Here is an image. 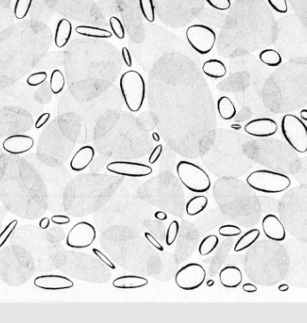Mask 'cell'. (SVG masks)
<instances>
[{"label":"cell","instance_id":"1","mask_svg":"<svg viewBox=\"0 0 307 323\" xmlns=\"http://www.w3.org/2000/svg\"><path fill=\"white\" fill-rule=\"evenodd\" d=\"M119 87L125 105L131 112H138L146 98V83L142 75L136 70H128L119 80Z\"/></svg>","mask_w":307,"mask_h":323},{"label":"cell","instance_id":"2","mask_svg":"<svg viewBox=\"0 0 307 323\" xmlns=\"http://www.w3.org/2000/svg\"><path fill=\"white\" fill-rule=\"evenodd\" d=\"M249 187L264 194H279L286 191L291 186V180L280 172L269 170H258L246 178Z\"/></svg>","mask_w":307,"mask_h":323},{"label":"cell","instance_id":"3","mask_svg":"<svg viewBox=\"0 0 307 323\" xmlns=\"http://www.w3.org/2000/svg\"><path fill=\"white\" fill-rule=\"evenodd\" d=\"M180 182L193 193L207 192L211 187V180L202 168L187 161H180L176 166Z\"/></svg>","mask_w":307,"mask_h":323},{"label":"cell","instance_id":"4","mask_svg":"<svg viewBox=\"0 0 307 323\" xmlns=\"http://www.w3.org/2000/svg\"><path fill=\"white\" fill-rule=\"evenodd\" d=\"M281 131L287 143L298 153L307 152V126L293 114L285 115L281 120Z\"/></svg>","mask_w":307,"mask_h":323},{"label":"cell","instance_id":"5","mask_svg":"<svg viewBox=\"0 0 307 323\" xmlns=\"http://www.w3.org/2000/svg\"><path fill=\"white\" fill-rule=\"evenodd\" d=\"M185 35L190 46L201 55L209 54L213 49L217 41L216 33L204 25L189 26Z\"/></svg>","mask_w":307,"mask_h":323},{"label":"cell","instance_id":"6","mask_svg":"<svg viewBox=\"0 0 307 323\" xmlns=\"http://www.w3.org/2000/svg\"><path fill=\"white\" fill-rule=\"evenodd\" d=\"M206 275V270L201 264L192 262L178 270L175 275V283L182 290H195L202 286Z\"/></svg>","mask_w":307,"mask_h":323},{"label":"cell","instance_id":"7","mask_svg":"<svg viewBox=\"0 0 307 323\" xmlns=\"http://www.w3.org/2000/svg\"><path fill=\"white\" fill-rule=\"evenodd\" d=\"M96 239V230L87 222H79L70 229L66 238V244L72 249H86Z\"/></svg>","mask_w":307,"mask_h":323},{"label":"cell","instance_id":"8","mask_svg":"<svg viewBox=\"0 0 307 323\" xmlns=\"http://www.w3.org/2000/svg\"><path fill=\"white\" fill-rule=\"evenodd\" d=\"M107 170L111 173L131 178H143L153 172V169L149 165L125 161L110 163L107 165Z\"/></svg>","mask_w":307,"mask_h":323},{"label":"cell","instance_id":"9","mask_svg":"<svg viewBox=\"0 0 307 323\" xmlns=\"http://www.w3.org/2000/svg\"><path fill=\"white\" fill-rule=\"evenodd\" d=\"M34 286L43 290L57 291L70 289L74 283L70 278L60 275H43L35 278Z\"/></svg>","mask_w":307,"mask_h":323},{"label":"cell","instance_id":"10","mask_svg":"<svg viewBox=\"0 0 307 323\" xmlns=\"http://www.w3.org/2000/svg\"><path fill=\"white\" fill-rule=\"evenodd\" d=\"M34 140L30 136L15 134L8 137L2 144L5 151L11 155H21L33 148Z\"/></svg>","mask_w":307,"mask_h":323},{"label":"cell","instance_id":"11","mask_svg":"<svg viewBox=\"0 0 307 323\" xmlns=\"http://www.w3.org/2000/svg\"><path fill=\"white\" fill-rule=\"evenodd\" d=\"M244 131L253 137L268 138L276 134L278 131V124L274 119L269 118L255 119L246 124Z\"/></svg>","mask_w":307,"mask_h":323},{"label":"cell","instance_id":"12","mask_svg":"<svg viewBox=\"0 0 307 323\" xmlns=\"http://www.w3.org/2000/svg\"><path fill=\"white\" fill-rule=\"evenodd\" d=\"M262 230L268 239L274 241H283L286 239L287 233L282 222L273 214H269L263 217Z\"/></svg>","mask_w":307,"mask_h":323},{"label":"cell","instance_id":"13","mask_svg":"<svg viewBox=\"0 0 307 323\" xmlns=\"http://www.w3.org/2000/svg\"><path fill=\"white\" fill-rule=\"evenodd\" d=\"M94 156L95 152L93 147L85 146L79 148L70 161L71 170L76 172H82L92 163Z\"/></svg>","mask_w":307,"mask_h":323},{"label":"cell","instance_id":"14","mask_svg":"<svg viewBox=\"0 0 307 323\" xmlns=\"http://www.w3.org/2000/svg\"><path fill=\"white\" fill-rule=\"evenodd\" d=\"M242 270L236 266H226L219 272V280L225 288H236L242 282Z\"/></svg>","mask_w":307,"mask_h":323},{"label":"cell","instance_id":"15","mask_svg":"<svg viewBox=\"0 0 307 323\" xmlns=\"http://www.w3.org/2000/svg\"><path fill=\"white\" fill-rule=\"evenodd\" d=\"M148 284V280L147 278L140 276L127 275L116 278L112 282V286L119 289H137L144 287Z\"/></svg>","mask_w":307,"mask_h":323},{"label":"cell","instance_id":"16","mask_svg":"<svg viewBox=\"0 0 307 323\" xmlns=\"http://www.w3.org/2000/svg\"><path fill=\"white\" fill-rule=\"evenodd\" d=\"M72 34V25L70 21L65 18H62L58 21L55 33V44L57 48L62 49L65 47L70 41Z\"/></svg>","mask_w":307,"mask_h":323},{"label":"cell","instance_id":"17","mask_svg":"<svg viewBox=\"0 0 307 323\" xmlns=\"http://www.w3.org/2000/svg\"><path fill=\"white\" fill-rule=\"evenodd\" d=\"M202 71L206 76L214 79L225 77L227 69L223 62L218 59H209L202 65Z\"/></svg>","mask_w":307,"mask_h":323},{"label":"cell","instance_id":"18","mask_svg":"<svg viewBox=\"0 0 307 323\" xmlns=\"http://www.w3.org/2000/svg\"><path fill=\"white\" fill-rule=\"evenodd\" d=\"M75 30H76V33L85 37L97 38V39H108V38L112 37V34H113L106 29L90 26V25H78Z\"/></svg>","mask_w":307,"mask_h":323},{"label":"cell","instance_id":"19","mask_svg":"<svg viewBox=\"0 0 307 323\" xmlns=\"http://www.w3.org/2000/svg\"><path fill=\"white\" fill-rule=\"evenodd\" d=\"M217 108L219 116L225 120H231L236 115V108L232 100L227 96H222L218 99Z\"/></svg>","mask_w":307,"mask_h":323},{"label":"cell","instance_id":"20","mask_svg":"<svg viewBox=\"0 0 307 323\" xmlns=\"http://www.w3.org/2000/svg\"><path fill=\"white\" fill-rule=\"evenodd\" d=\"M209 203V200L207 197L204 195H198L194 196L192 199L189 200L188 202L186 203L185 210L188 216H197L201 214L204 209L207 208Z\"/></svg>","mask_w":307,"mask_h":323},{"label":"cell","instance_id":"21","mask_svg":"<svg viewBox=\"0 0 307 323\" xmlns=\"http://www.w3.org/2000/svg\"><path fill=\"white\" fill-rule=\"evenodd\" d=\"M260 234L261 232L258 229L249 230L248 232H246L236 242V244L234 246V251L241 252L250 248L251 246L254 244L258 240Z\"/></svg>","mask_w":307,"mask_h":323},{"label":"cell","instance_id":"22","mask_svg":"<svg viewBox=\"0 0 307 323\" xmlns=\"http://www.w3.org/2000/svg\"><path fill=\"white\" fill-rule=\"evenodd\" d=\"M260 60L269 67H278L282 63L281 55L272 49H264L259 54Z\"/></svg>","mask_w":307,"mask_h":323},{"label":"cell","instance_id":"23","mask_svg":"<svg viewBox=\"0 0 307 323\" xmlns=\"http://www.w3.org/2000/svg\"><path fill=\"white\" fill-rule=\"evenodd\" d=\"M218 244H219V239L217 235H215V234L208 235L200 243L199 252L201 256H208L217 249Z\"/></svg>","mask_w":307,"mask_h":323},{"label":"cell","instance_id":"24","mask_svg":"<svg viewBox=\"0 0 307 323\" xmlns=\"http://www.w3.org/2000/svg\"><path fill=\"white\" fill-rule=\"evenodd\" d=\"M50 90L54 94H58L62 93L64 86H65V78L60 70H54L50 75L49 79Z\"/></svg>","mask_w":307,"mask_h":323},{"label":"cell","instance_id":"25","mask_svg":"<svg viewBox=\"0 0 307 323\" xmlns=\"http://www.w3.org/2000/svg\"><path fill=\"white\" fill-rule=\"evenodd\" d=\"M33 0H17L14 7V15L17 19H24L31 9Z\"/></svg>","mask_w":307,"mask_h":323},{"label":"cell","instance_id":"26","mask_svg":"<svg viewBox=\"0 0 307 323\" xmlns=\"http://www.w3.org/2000/svg\"><path fill=\"white\" fill-rule=\"evenodd\" d=\"M140 7L143 17L153 23L156 19V8L153 0H140Z\"/></svg>","mask_w":307,"mask_h":323},{"label":"cell","instance_id":"27","mask_svg":"<svg viewBox=\"0 0 307 323\" xmlns=\"http://www.w3.org/2000/svg\"><path fill=\"white\" fill-rule=\"evenodd\" d=\"M179 231H180L179 223L176 220H173L169 225L166 231V235H165V242L168 246L172 245L174 241H176Z\"/></svg>","mask_w":307,"mask_h":323},{"label":"cell","instance_id":"28","mask_svg":"<svg viewBox=\"0 0 307 323\" xmlns=\"http://www.w3.org/2000/svg\"><path fill=\"white\" fill-rule=\"evenodd\" d=\"M110 26H111L112 33L114 34L116 37L122 40L125 37V29L123 26L122 22L119 20L118 17H111L110 18Z\"/></svg>","mask_w":307,"mask_h":323},{"label":"cell","instance_id":"29","mask_svg":"<svg viewBox=\"0 0 307 323\" xmlns=\"http://www.w3.org/2000/svg\"><path fill=\"white\" fill-rule=\"evenodd\" d=\"M218 233L223 237H236L242 234V230L236 225H225L219 228Z\"/></svg>","mask_w":307,"mask_h":323},{"label":"cell","instance_id":"30","mask_svg":"<svg viewBox=\"0 0 307 323\" xmlns=\"http://www.w3.org/2000/svg\"><path fill=\"white\" fill-rule=\"evenodd\" d=\"M17 224H18V221L14 219L12 221L9 222V224L6 225L3 231L0 233V249L4 246L5 243L11 236V234L14 233V231L17 226Z\"/></svg>","mask_w":307,"mask_h":323},{"label":"cell","instance_id":"31","mask_svg":"<svg viewBox=\"0 0 307 323\" xmlns=\"http://www.w3.org/2000/svg\"><path fill=\"white\" fill-rule=\"evenodd\" d=\"M47 78H48V74L45 71L35 72V73L29 76L26 79V83L30 86H38L41 85L42 83L45 82Z\"/></svg>","mask_w":307,"mask_h":323},{"label":"cell","instance_id":"32","mask_svg":"<svg viewBox=\"0 0 307 323\" xmlns=\"http://www.w3.org/2000/svg\"><path fill=\"white\" fill-rule=\"evenodd\" d=\"M267 1L276 12L285 14L288 11L287 0H267Z\"/></svg>","mask_w":307,"mask_h":323},{"label":"cell","instance_id":"33","mask_svg":"<svg viewBox=\"0 0 307 323\" xmlns=\"http://www.w3.org/2000/svg\"><path fill=\"white\" fill-rule=\"evenodd\" d=\"M209 6L220 11L228 10L231 8V0H206Z\"/></svg>","mask_w":307,"mask_h":323},{"label":"cell","instance_id":"34","mask_svg":"<svg viewBox=\"0 0 307 323\" xmlns=\"http://www.w3.org/2000/svg\"><path fill=\"white\" fill-rule=\"evenodd\" d=\"M93 252H94V255H95L101 262H103L106 266L111 268V270H116V266H115L114 263L111 262V260L108 258L105 254L102 253L101 250H99V249L94 248V249H93Z\"/></svg>","mask_w":307,"mask_h":323},{"label":"cell","instance_id":"35","mask_svg":"<svg viewBox=\"0 0 307 323\" xmlns=\"http://www.w3.org/2000/svg\"><path fill=\"white\" fill-rule=\"evenodd\" d=\"M162 153H163V146L160 144L158 146H156L155 149L152 151L150 156H149V158H148V163L150 164H154L156 163L159 159L161 155H162Z\"/></svg>","mask_w":307,"mask_h":323},{"label":"cell","instance_id":"36","mask_svg":"<svg viewBox=\"0 0 307 323\" xmlns=\"http://www.w3.org/2000/svg\"><path fill=\"white\" fill-rule=\"evenodd\" d=\"M144 236H145V238L148 240V242H149L155 249L159 250V251H164V247L161 245L159 241H157L156 238L152 235L151 233L146 232V233H144Z\"/></svg>","mask_w":307,"mask_h":323},{"label":"cell","instance_id":"37","mask_svg":"<svg viewBox=\"0 0 307 323\" xmlns=\"http://www.w3.org/2000/svg\"><path fill=\"white\" fill-rule=\"evenodd\" d=\"M51 115L49 112H45V113H42V114L38 118L36 122H35V128L36 130H41V127H44L46 124L48 123L49 119H50Z\"/></svg>","mask_w":307,"mask_h":323},{"label":"cell","instance_id":"38","mask_svg":"<svg viewBox=\"0 0 307 323\" xmlns=\"http://www.w3.org/2000/svg\"><path fill=\"white\" fill-rule=\"evenodd\" d=\"M50 220L56 225H62L69 224L70 222V218L67 216H64V215H55V216L51 217Z\"/></svg>","mask_w":307,"mask_h":323},{"label":"cell","instance_id":"39","mask_svg":"<svg viewBox=\"0 0 307 323\" xmlns=\"http://www.w3.org/2000/svg\"><path fill=\"white\" fill-rule=\"evenodd\" d=\"M121 55H122L123 62L125 63V65L127 66V67H131L132 66V57H131L129 49L126 47L122 48Z\"/></svg>","mask_w":307,"mask_h":323},{"label":"cell","instance_id":"40","mask_svg":"<svg viewBox=\"0 0 307 323\" xmlns=\"http://www.w3.org/2000/svg\"><path fill=\"white\" fill-rule=\"evenodd\" d=\"M242 289L246 293H249V294H253V293H255L257 291V287L256 286H254V284H251V283H246L243 286H242Z\"/></svg>","mask_w":307,"mask_h":323},{"label":"cell","instance_id":"41","mask_svg":"<svg viewBox=\"0 0 307 323\" xmlns=\"http://www.w3.org/2000/svg\"><path fill=\"white\" fill-rule=\"evenodd\" d=\"M50 219L49 217H43L42 219H41V221L39 223V225L42 230L48 229L49 227V225H50Z\"/></svg>","mask_w":307,"mask_h":323},{"label":"cell","instance_id":"42","mask_svg":"<svg viewBox=\"0 0 307 323\" xmlns=\"http://www.w3.org/2000/svg\"><path fill=\"white\" fill-rule=\"evenodd\" d=\"M155 217L160 221H165L168 218V216L167 214L164 211H156L155 213Z\"/></svg>","mask_w":307,"mask_h":323},{"label":"cell","instance_id":"43","mask_svg":"<svg viewBox=\"0 0 307 323\" xmlns=\"http://www.w3.org/2000/svg\"><path fill=\"white\" fill-rule=\"evenodd\" d=\"M289 289V286L287 284H282L279 286V290L281 292H287Z\"/></svg>","mask_w":307,"mask_h":323},{"label":"cell","instance_id":"44","mask_svg":"<svg viewBox=\"0 0 307 323\" xmlns=\"http://www.w3.org/2000/svg\"><path fill=\"white\" fill-rule=\"evenodd\" d=\"M301 119H303V121H306L307 122V110L304 109V110H302L301 111Z\"/></svg>","mask_w":307,"mask_h":323},{"label":"cell","instance_id":"45","mask_svg":"<svg viewBox=\"0 0 307 323\" xmlns=\"http://www.w3.org/2000/svg\"><path fill=\"white\" fill-rule=\"evenodd\" d=\"M152 138H153V139H154L156 142H159L160 136L157 132H154V133L152 134Z\"/></svg>","mask_w":307,"mask_h":323},{"label":"cell","instance_id":"46","mask_svg":"<svg viewBox=\"0 0 307 323\" xmlns=\"http://www.w3.org/2000/svg\"><path fill=\"white\" fill-rule=\"evenodd\" d=\"M231 128L238 131V130H242V126L239 124H233V125H231Z\"/></svg>","mask_w":307,"mask_h":323},{"label":"cell","instance_id":"47","mask_svg":"<svg viewBox=\"0 0 307 323\" xmlns=\"http://www.w3.org/2000/svg\"><path fill=\"white\" fill-rule=\"evenodd\" d=\"M214 284H215V281L212 280V279H210V280H209V281L207 282V286H209V287H211V286H214Z\"/></svg>","mask_w":307,"mask_h":323}]
</instances>
